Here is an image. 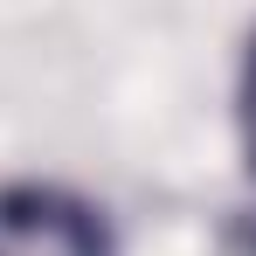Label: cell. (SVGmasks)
Segmentation results:
<instances>
[{
  "instance_id": "obj_1",
  "label": "cell",
  "mask_w": 256,
  "mask_h": 256,
  "mask_svg": "<svg viewBox=\"0 0 256 256\" xmlns=\"http://www.w3.org/2000/svg\"><path fill=\"white\" fill-rule=\"evenodd\" d=\"M242 146H250V166H256V35H250V56H242Z\"/></svg>"
},
{
  "instance_id": "obj_2",
  "label": "cell",
  "mask_w": 256,
  "mask_h": 256,
  "mask_svg": "<svg viewBox=\"0 0 256 256\" xmlns=\"http://www.w3.org/2000/svg\"><path fill=\"white\" fill-rule=\"evenodd\" d=\"M242 242H250V256H256V228H250V236H242Z\"/></svg>"
}]
</instances>
